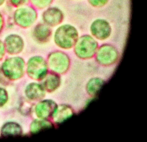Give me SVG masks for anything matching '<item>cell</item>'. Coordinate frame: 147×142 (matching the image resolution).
<instances>
[{
  "label": "cell",
  "instance_id": "6da1fadb",
  "mask_svg": "<svg viewBox=\"0 0 147 142\" xmlns=\"http://www.w3.org/2000/svg\"><path fill=\"white\" fill-rule=\"evenodd\" d=\"M55 43L59 48L68 50L74 47L79 37L78 31L74 26L63 24L55 30L54 36Z\"/></svg>",
  "mask_w": 147,
  "mask_h": 142
},
{
  "label": "cell",
  "instance_id": "7a4b0ae2",
  "mask_svg": "<svg viewBox=\"0 0 147 142\" xmlns=\"http://www.w3.org/2000/svg\"><path fill=\"white\" fill-rule=\"evenodd\" d=\"M47 62L50 71L59 74L67 73L70 66V60L69 56L65 52L60 51L50 52L47 56Z\"/></svg>",
  "mask_w": 147,
  "mask_h": 142
},
{
  "label": "cell",
  "instance_id": "3957f363",
  "mask_svg": "<svg viewBox=\"0 0 147 142\" xmlns=\"http://www.w3.org/2000/svg\"><path fill=\"white\" fill-rule=\"evenodd\" d=\"M97 46V42L92 37L89 35H84L78 38L74 47V52L79 58L88 59L93 56Z\"/></svg>",
  "mask_w": 147,
  "mask_h": 142
},
{
  "label": "cell",
  "instance_id": "277c9868",
  "mask_svg": "<svg viewBox=\"0 0 147 142\" xmlns=\"http://www.w3.org/2000/svg\"><path fill=\"white\" fill-rule=\"evenodd\" d=\"M47 61L41 56H36L28 60L27 72L28 76L36 80H40L45 78L49 72Z\"/></svg>",
  "mask_w": 147,
  "mask_h": 142
},
{
  "label": "cell",
  "instance_id": "5b68a950",
  "mask_svg": "<svg viewBox=\"0 0 147 142\" xmlns=\"http://www.w3.org/2000/svg\"><path fill=\"white\" fill-rule=\"evenodd\" d=\"M38 17L36 9L32 6L20 7L15 11L13 15L15 22L20 26L24 28L32 25Z\"/></svg>",
  "mask_w": 147,
  "mask_h": 142
},
{
  "label": "cell",
  "instance_id": "8992f818",
  "mask_svg": "<svg viewBox=\"0 0 147 142\" xmlns=\"http://www.w3.org/2000/svg\"><path fill=\"white\" fill-rule=\"evenodd\" d=\"M25 63L20 57H13L5 60L2 66L4 75L9 79L16 80L22 77L24 71Z\"/></svg>",
  "mask_w": 147,
  "mask_h": 142
},
{
  "label": "cell",
  "instance_id": "52a82bcc",
  "mask_svg": "<svg viewBox=\"0 0 147 142\" xmlns=\"http://www.w3.org/2000/svg\"><path fill=\"white\" fill-rule=\"evenodd\" d=\"M43 22L51 27L57 26L63 21L64 15L63 11L55 6L49 7L45 9L41 15Z\"/></svg>",
  "mask_w": 147,
  "mask_h": 142
},
{
  "label": "cell",
  "instance_id": "ba28073f",
  "mask_svg": "<svg viewBox=\"0 0 147 142\" xmlns=\"http://www.w3.org/2000/svg\"><path fill=\"white\" fill-rule=\"evenodd\" d=\"M118 58L116 49L109 45H103L98 50L96 56L98 62L103 65H109L114 63Z\"/></svg>",
  "mask_w": 147,
  "mask_h": 142
},
{
  "label": "cell",
  "instance_id": "9c48e42d",
  "mask_svg": "<svg viewBox=\"0 0 147 142\" xmlns=\"http://www.w3.org/2000/svg\"><path fill=\"white\" fill-rule=\"evenodd\" d=\"M92 34L97 38L104 40L110 36L111 29L108 23L102 19H98L94 21L91 25Z\"/></svg>",
  "mask_w": 147,
  "mask_h": 142
},
{
  "label": "cell",
  "instance_id": "30bf717a",
  "mask_svg": "<svg viewBox=\"0 0 147 142\" xmlns=\"http://www.w3.org/2000/svg\"><path fill=\"white\" fill-rule=\"evenodd\" d=\"M52 34L51 27L44 23L37 24L33 29V35L36 41L41 44H45L50 40Z\"/></svg>",
  "mask_w": 147,
  "mask_h": 142
},
{
  "label": "cell",
  "instance_id": "8fae6325",
  "mask_svg": "<svg viewBox=\"0 0 147 142\" xmlns=\"http://www.w3.org/2000/svg\"><path fill=\"white\" fill-rule=\"evenodd\" d=\"M57 105L53 101L50 100L39 102L35 107V112L39 118L45 119L53 115Z\"/></svg>",
  "mask_w": 147,
  "mask_h": 142
},
{
  "label": "cell",
  "instance_id": "7c38bea8",
  "mask_svg": "<svg viewBox=\"0 0 147 142\" xmlns=\"http://www.w3.org/2000/svg\"><path fill=\"white\" fill-rule=\"evenodd\" d=\"M5 46L7 52L11 54L20 52L24 46L22 38L18 35H12L8 36L5 40Z\"/></svg>",
  "mask_w": 147,
  "mask_h": 142
},
{
  "label": "cell",
  "instance_id": "4fadbf2b",
  "mask_svg": "<svg viewBox=\"0 0 147 142\" xmlns=\"http://www.w3.org/2000/svg\"><path fill=\"white\" fill-rule=\"evenodd\" d=\"M44 87L40 84L35 82L30 84L26 87L25 93L29 99L39 100L43 98L45 94Z\"/></svg>",
  "mask_w": 147,
  "mask_h": 142
},
{
  "label": "cell",
  "instance_id": "5bb4252c",
  "mask_svg": "<svg viewBox=\"0 0 147 142\" xmlns=\"http://www.w3.org/2000/svg\"><path fill=\"white\" fill-rule=\"evenodd\" d=\"M73 114V110L70 106L63 104L57 106L52 116L54 121L59 123L69 118Z\"/></svg>",
  "mask_w": 147,
  "mask_h": 142
},
{
  "label": "cell",
  "instance_id": "9a60e30c",
  "mask_svg": "<svg viewBox=\"0 0 147 142\" xmlns=\"http://www.w3.org/2000/svg\"><path fill=\"white\" fill-rule=\"evenodd\" d=\"M44 79L43 87L49 92L57 89L61 84V78L59 74L51 71L48 72Z\"/></svg>",
  "mask_w": 147,
  "mask_h": 142
},
{
  "label": "cell",
  "instance_id": "2e32d148",
  "mask_svg": "<svg viewBox=\"0 0 147 142\" xmlns=\"http://www.w3.org/2000/svg\"><path fill=\"white\" fill-rule=\"evenodd\" d=\"M22 133L20 126L15 123L10 122L5 124L1 130V134L4 137L18 136Z\"/></svg>",
  "mask_w": 147,
  "mask_h": 142
},
{
  "label": "cell",
  "instance_id": "e0dca14e",
  "mask_svg": "<svg viewBox=\"0 0 147 142\" xmlns=\"http://www.w3.org/2000/svg\"><path fill=\"white\" fill-rule=\"evenodd\" d=\"M52 127L51 123L45 119H41L34 120L30 125V130L32 133H36Z\"/></svg>",
  "mask_w": 147,
  "mask_h": 142
},
{
  "label": "cell",
  "instance_id": "ac0fdd59",
  "mask_svg": "<svg viewBox=\"0 0 147 142\" xmlns=\"http://www.w3.org/2000/svg\"><path fill=\"white\" fill-rule=\"evenodd\" d=\"M104 83V81L98 78H94L90 80L87 85L88 92L90 94H97Z\"/></svg>",
  "mask_w": 147,
  "mask_h": 142
},
{
  "label": "cell",
  "instance_id": "d6986e66",
  "mask_svg": "<svg viewBox=\"0 0 147 142\" xmlns=\"http://www.w3.org/2000/svg\"><path fill=\"white\" fill-rule=\"evenodd\" d=\"M32 6L36 9L43 10L49 7L53 0H29Z\"/></svg>",
  "mask_w": 147,
  "mask_h": 142
},
{
  "label": "cell",
  "instance_id": "ffe728a7",
  "mask_svg": "<svg viewBox=\"0 0 147 142\" xmlns=\"http://www.w3.org/2000/svg\"><path fill=\"white\" fill-rule=\"evenodd\" d=\"M31 108V105L27 100H24L22 102L20 105V110L22 113L27 114L30 112Z\"/></svg>",
  "mask_w": 147,
  "mask_h": 142
},
{
  "label": "cell",
  "instance_id": "44dd1931",
  "mask_svg": "<svg viewBox=\"0 0 147 142\" xmlns=\"http://www.w3.org/2000/svg\"><path fill=\"white\" fill-rule=\"evenodd\" d=\"M8 99L7 93L3 88L0 87V107L3 106Z\"/></svg>",
  "mask_w": 147,
  "mask_h": 142
},
{
  "label": "cell",
  "instance_id": "7402d4cb",
  "mask_svg": "<svg viewBox=\"0 0 147 142\" xmlns=\"http://www.w3.org/2000/svg\"><path fill=\"white\" fill-rule=\"evenodd\" d=\"M108 0H88L90 4L93 6L100 7L106 4Z\"/></svg>",
  "mask_w": 147,
  "mask_h": 142
},
{
  "label": "cell",
  "instance_id": "603a6c76",
  "mask_svg": "<svg viewBox=\"0 0 147 142\" xmlns=\"http://www.w3.org/2000/svg\"><path fill=\"white\" fill-rule=\"evenodd\" d=\"M29 0H10L11 4L16 7H20L24 5Z\"/></svg>",
  "mask_w": 147,
  "mask_h": 142
},
{
  "label": "cell",
  "instance_id": "cb8c5ba5",
  "mask_svg": "<svg viewBox=\"0 0 147 142\" xmlns=\"http://www.w3.org/2000/svg\"><path fill=\"white\" fill-rule=\"evenodd\" d=\"M4 52V46L2 42L0 41V60L3 58Z\"/></svg>",
  "mask_w": 147,
  "mask_h": 142
},
{
  "label": "cell",
  "instance_id": "d4e9b609",
  "mask_svg": "<svg viewBox=\"0 0 147 142\" xmlns=\"http://www.w3.org/2000/svg\"><path fill=\"white\" fill-rule=\"evenodd\" d=\"M3 19L0 13V31L3 25Z\"/></svg>",
  "mask_w": 147,
  "mask_h": 142
},
{
  "label": "cell",
  "instance_id": "484cf974",
  "mask_svg": "<svg viewBox=\"0 0 147 142\" xmlns=\"http://www.w3.org/2000/svg\"><path fill=\"white\" fill-rule=\"evenodd\" d=\"M5 0H0V6L4 3Z\"/></svg>",
  "mask_w": 147,
  "mask_h": 142
}]
</instances>
